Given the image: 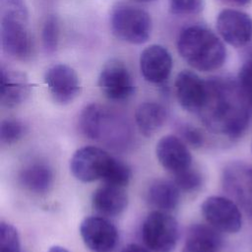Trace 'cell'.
I'll list each match as a JSON object with an SVG mask.
<instances>
[{"label":"cell","instance_id":"cell-1","mask_svg":"<svg viewBox=\"0 0 252 252\" xmlns=\"http://www.w3.org/2000/svg\"><path fill=\"white\" fill-rule=\"evenodd\" d=\"M207 99L199 112L205 125L212 131L237 138L245 131L252 107L241 95L237 83L216 77L207 81Z\"/></svg>","mask_w":252,"mask_h":252},{"label":"cell","instance_id":"cell-2","mask_svg":"<svg viewBox=\"0 0 252 252\" xmlns=\"http://www.w3.org/2000/svg\"><path fill=\"white\" fill-rule=\"evenodd\" d=\"M177 50L189 66L201 72L218 70L226 59V49L221 39L201 25L188 26L180 32Z\"/></svg>","mask_w":252,"mask_h":252},{"label":"cell","instance_id":"cell-3","mask_svg":"<svg viewBox=\"0 0 252 252\" xmlns=\"http://www.w3.org/2000/svg\"><path fill=\"white\" fill-rule=\"evenodd\" d=\"M0 42L3 52L13 59L24 61L32 55L25 0H0Z\"/></svg>","mask_w":252,"mask_h":252},{"label":"cell","instance_id":"cell-4","mask_svg":"<svg viewBox=\"0 0 252 252\" xmlns=\"http://www.w3.org/2000/svg\"><path fill=\"white\" fill-rule=\"evenodd\" d=\"M112 33L122 41L142 44L151 36L153 23L150 14L127 3H116L110 12Z\"/></svg>","mask_w":252,"mask_h":252},{"label":"cell","instance_id":"cell-5","mask_svg":"<svg viewBox=\"0 0 252 252\" xmlns=\"http://www.w3.org/2000/svg\"><path fill=\"white\" fill-rule=\"evenodd\" d=\"M176 220L162 211H154L142 225V238L146 246L154 252H172L178 240Z\"/></svg>","mask_w":252,"mask_h":252},{"label":"cell","instance_id":"cell-6","mask_svg":"<svg viewBox=\"0 0 252 252\" xmlns=\"http://www.w3.org/2000/svg\"><path fill=\"white\" fill-rule=\"evenodd\" d=\"M114 157L104 150L87 146L77 150L70 160L72 174L82 182L103 179L111 166Z\"/></svg>","mask_w":252,"mask_h":252},{"label":"cell","instance_id":"cell-7","mask_svg":"<svg viewBox=\"0 0 252 252\" xmlns=\"http://www.w3.org/2000/svg\"><path fill=\"white\" fill-rule=\"evenodd\" d=\"M97 83L101 93L113 101L126 100L135 92V85L130 71L118 59H111L103 65Z\"/></svg>","mask_w":252,"mask_h":252},{"label":"cell","instance_id":"cell-8","mask_svg":"<svg viewBox=\"0 0 252 252\" xmlns=\"http://www.w3.org/2000/svg\"><path fill=\"white\" fill-rule=\"evenodd\" d=\"M201 211L210 225L219 231L235 233L241 228V213L237 205L226 197H208L202 203Z\"/></svg>","mask_w":252,"mask_h":252},{"label":"cell","instance_id":"cell-9","mask_svg":"<svg viewBox=\"0 0 252 252\" xmlns=\"http://www.w3.org/2000/svg\"><path fill=\"white\" fill-rule=\"evenodd\" d=\"M80 233L86 246L93 252H112L118 243L115 225L102 217H88L80 224Z\"/></svg>","mask_w":252,"mask_h":252},{"label":"cell","instance_id":"cell-10","mask_svg":"<svg viewBox=\"0 0 252 252\" xmlns=\"http://www.w3.org/2000/svg\"><path fill=\"white\" fill-rule=\"evenodd\" d=\"M217 30L220 37L233 47H243L252 38V19L245 12L224 9L217 18Z\"/></svg>","mask_w":252,"mask_h":252},{"label":"cell","instance_id":"cell-11","mask_svg":"<svg viewBox=\"0 0 252 252\" xmlns=\"http://www.w3.org/2000/svg\"><path fill=\"white\" fill-rule=\"evenodd\" d=\"M44 82L50 95L59 104L70 103L78 96L81 91L78 74L66 64L50 66L45 71Z\"/></svg>","mask_w":252,"mask_h":252},{"label":"cell","instance_id":"cell-12","mask_svg":"<svg viewBox=\"0 0 252 252\" xmlns=\"http://www.w3.org/2000/svg\"><path fill=\"white\" fill-rule=\"evenodd\" d=\"M175 94L179 104L187 111L199 113L203 108L208 94L207 81L189 70L181 71L174 83Z\"/></svg>","mask_w":252,"mask_h":252},{"label":"cell","instance_id":"cell-13","mask_svg":"<svg viewBox=\"0 0 252 252\" xmlns=\"http://www.w3.org/2000/svg\"><path fill=\"white\" fill-rule=\"evenodd\" d=\"M172 58L169 51L159 44L146 47L140 56V71L146 81L152 84H163L170 76Z\"/></svg>","mask_w":252,"mask_h":252},{"label":"cell","instance_id":"cell-14","mask_svg":"<svg viewBox=\"0 0 252 252\" xmlns=\"http://www.w3.org/2000/svg\"><path fill=\"white\" fill-rule=\"evenodd\" d=\"M32 85L22 71L1 65L0 67V102L12 108L24 102L30 95Z\"/></svg>","mask_w":252,"mask_h":252},{"label":"cell","instance_id":"cell-15","mask_svg":"<svg viewBox=\"0 0 252 252\" xmlns=\"http://www.w3.org/2000/svg\"><path fill=\"white\" fill-rule=\"evenodd\" d=\"M156 154L159 163L173 174L191 167V154L184 141L176 136L162 137L157 144Z\"/></svg>","mask_w":252,"mask_h":252},{"label":"cell","instance_id":"cell-16","mask_svg":"<svg viewBox=\"0 0 252 252\" xmlns=\"http://www.w3.org/2000/svg\"><path fill=\"white\" fill-rule=\"evenodd\" d=\"M223 187L246 211L252 212V168L231 164L223 172Z\"/></svg>","mask_w":252,"mask_h":252},{"label":"cell","instance_id":"cell-17","mask_svg":"<svg viewBox=\"0 0 252 252\" xmlns=\"http://www.w3.org/2000/svg\"><path fill=\"white\" fill-rule=\"evenodd\" d=\"M93 206L103 216L115 217L125 211L128 197L123 187L105 184L98 187L93 194Z\"/></svg>","mask_w":252,"mask_h":252},{"label":"cell","instance_id":"cell-18","mask_svg":"<svg viewBox=\"0 0 252 252\" xmlns=\"http://www.w3.org/2000/svg\"><path fill=\"white\" fill-rule=\"evenodd\" d=\"M212 225L196 223L189 227L182 252H219L221 237Z\"/></svg>","mask_w":252,"mask_h":252},{"label":"cell","instance_id":"cell-19","mask_svg":"<svg viewBox=\"0 0 252 252\" xmlns=\"http://www.w3.org/2000/svg\"><path fill=\"white\" fill-rule=\"evenodd\" d=\"M19 182L27 190L43 194L49 191L53 184L52 168L44 162H32L25 165L19 172Z\"/></svg>","mask_w":252,"mask_h":252},{"label":"cell","instance_id":"cell-20","mask_svg":"<svg viewBox=\"0 0 252 252\" xmlns=\"http://www.w3.org/2000/svg\"><path fill=\"white\" fill-rule=\"evenodd\" d=\"M147 200L158 211L167 213L178 206L180 189L172 181L157 179L148 187Z\"/></svg>","mask_w":252,"mask_h":252},{"label":"cell","instance_id":"cell-21","mask_svg":"<svg viewBox=\"0 0 252 252\" xmlns=\"http://www.w3.org/2000/svg\"><path fill=\"white\" fill-rule=\"evenodd\" d=\"M165 120V108L155 101H146L141 103L135 112L137 127L146 137L155 135L162 127Z\"/></svg>","mask_w":252,"mask_h":252},{"label":"cell","instance_id":"cell-22","mask_svg":"<svg viewBox=\"0 0 252 252\" xmlns=\"http://www.w3.org/2000/svg\"><path fill=\"white\" fill-rule=\"evenodd\" d=\"M108 112L103 105L91 103L83 108L79 115V129L84 136L98 140L102 122Z\"/></svg>","mask_w":252,"mask_h":252},{"label":"cell","instance_id":"cell-23","mask_svg":"<svg viewBox=\"0 0 252 252\" xmlns=\"http://www.w3.org/2000/svg\"><path fill=\"white\" fill-rule=\"evenodd\" d=\"M60 27L58 18L55 15H49L41 29V43L44 51L51 54L56 51L59 43Z\"/></svg>","mask_w":252,"mask_h":252},{"label":"cell","instance_id":"cell-24","mask_svg":"<svg viewBox=\"0 0 252 252\" xmlns=\"http://www.w3.org/2000/svg\"><path fill=\"white\" fill-rule=\"evenodd\" d=\"M131 179V169L130 167L123 162L122 160L114 158L108 172L105 177L102 179L105 184L125 187L128 185Z\"/></svg>","mask_w":252,"mask_h":252},{"label":"cell","instance_id":"cell-25","mask_svg":"<svg viewBox=\"0 0 252 252\" xmlns=\"http://www.w3.org/2000/svg\"><path fill=\"white\" fill-rule=\"evenodd\" d=\"M26 125L14 118H8L1 122L0 125V140L2 144H13L19 141L26 134Z\"/></svg>","mask_w":252,"mask_h":252},{"label":"cell","instance_id":"cell-26","mask_svg":"<svg viewBox=\"0 0 252 252\" xmlns=\"http://www.w3.org/2000/svg\"><path fill=\"white\" fill-rule=\"evenodd\" d=\"M0 252H21L17 229L5 221L0 223Z\"/></svg>","mask_w":252,"mask_h":252},{"label":"cell","instance_id":"cell-27","mask_svg":"<svg viewBox=\"0 0 252 252\" xmlns=\"http://www.w3.org/2000/svg\"><path fill=\"white\" fill-rule=\"evenodd\" d=\"M173 182L180 191L192 192L202 185V175L199 171L189 167L177 173H174Z\"/></svg>","mask_w":252,"mask_h":252},{"label":"cell","instance_id":"cell-28","mask_svg":"<svg viewBox=\"0 0 252 252\" xmlns=\"http://www.w3.org/2000/svg\"><path fill=\"white\" fill-rule=\"evenodd\" d=\"M237 86L245 101L252 107V61L246 60L237 76Z\"/></svg>","mask_w":252,"mask_h":252},{"label":"cell","instance_id":"cell-29","mask_svg":"<svg viewBox=\"0 0 252 252\" xmlns=\"http://www.w3.org/2000/svg\"><path fill=\"white\" fill-rule=\"evenodd\" d=\"M169 9L177 16H191L202 12L204 0H168Z\"/></svg>","mask_w":252,"mask_h":252},{"label":"cell","instance_id":"cell-30","mask_svg":"<svg viewBox=\"0 0 252 252\" xmlns=\"http://www.w3.org/2000/svg\"><path fill=\"white\" fill-rule=\"evenodd\" d=\"M179 132L183 141L191 147L200 148L204 145V135L198 128L189 124H183L180 126Z\"/></svg>","mask_w":252,"mask_h":252},{"label":"cell","instance_id":"cell-31","mask_svg":"<svg viewBox=\"0 0 252 252\" xmlns=\"http://www.w3.org/2000/svg\"><path fill=\"white\" fill-rule=\"evenodd\" d=\"M121 252H152V250H150L149 248H145L139 244H135V243H131L126 245Z\"/></svg>","mask_w":252,"mask_h":252},{"label":"cell","instance_id":"cell-32","mask_svg":"<svg viewBox=\"0 0 252 252\" xmlns=\"http://www.w3.org/2000/svg\"><path fill=\"white\" fill-rule=\"evenodd\" d=\"M220 2L229 5V6H234V7H241V6H246L249 3L252 2V0H219Z\"/></svg>","mask_w":252,"mask_h":252},{"label":"cell","instance_id":"cell-33","mask_svg":"<svg viewBox=\"0 0 252 252\" xmlns=\"http://www.w3.org/2000/svg\"><path fill=\"white\" fill-rule=\"evenodd\" d=\"M48 252H69L67 249H65L64 247L62 246H58V245H55V246H52Z\"/></svg>","mask_w":252,"mask_h":252},{"label":"cell","instance_id":"cell-34","mask_svg":"<svg viewBox=\"0 0 252 252\" xmlns=\"http://www.w3.org/2000/svg\"><path fill=\"white\" fill-rule=\"evenodd\" d=\"M246 60H251L252 61V47L247 52V59Z\"/></svg>","mask_w":252,"mask_h":252},{"label":"cell","instance_id":"cell-35","mask_svg":"<svg viewBox=\"0 0 252 252\" xmlns=\"http://www.w3.org/2000/svg\"><path fill=\"white\" fill-rule=\"evenodd\" d=\"M137 2H142V3H149V2H153L155 0H135Z\"/></svg>","mask_w":252,"mask_h":252}]
</instances>
